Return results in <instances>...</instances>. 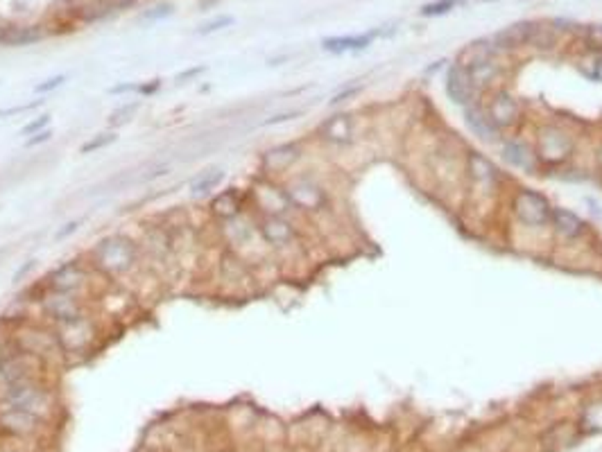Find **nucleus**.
Masks as SVG:
<instances>
[{"instance_id": "1", "label": "nucleus", "mask_w": 602, "mask_h": 452, "mask_svg": "<svg viewBox=\"0 0 602 452\" xmlns=\"http://www.w3.org/2000/svg\"><path fill=\"white\" fill-rule=\"evenodd\" d=\"M89 263L102 278L113 283L131 281V276L143 269V251L141 245L125 233H111L100 238L93 249L86 254Z\"/></svg>"}, {"instance_id": "2", "label": "nucleus", "mask_w": 602, "mask_h": 452, "mask_svg": "<svg viewBox=\"0 0 602 452\" xmlns=\"http://www.w3.org/2000/svg\"><path fill=\"white\" fill-rule=\"evenodd\" d=\"M0 405L16 407L48 421L55 409V391L45 376H27L0 389Z\"/></svg>"}, {"instance_id": "3", "label": "nucleus", "mask_w": 602, "mask_h": 452, "mask_svg": "<svg viewBox=\"0 0 602 452\" xmlns=\"http://www.w3.org/2000/svg\"><path fill=\"white\" fill-rule=\"evenodd\" d=\"M9 333V337L14 340V344L21 349L23 353L34 355L36 360H41L43 364H52L57 360H66V355L57 340L55 328L45 321H18L5 328Z\"/></svg>"}, {"instance_id": "4", "label": "nucleus", "mask_w": 602, "mask_h": 452, "mask_svg": "<svg viewBox=\"0 0 602 452\" xmlns=\"http://www.w3.org/2000/svg\"><path fill=\"white\" fill-rule=\"evenodd\" d=\"M52 328H55L57 340H59V346L66 355V360L89 358V355L95 353V349H98L100 342H102L100 323L91 312L78 316V319L55 323Z\"/></svg>"}, {"instance_id": "5", "label": "nucleus", "mask_w": 602, "mask_h": 452, "mask_svg": "<svg viewBox=\"0 0 602 452\" xmlns=\"http://www.w3.org/2000/svg\"><path fill=\"white\" fill-rule=\"evenodd\" d=\"M36 307H39V314L43 316L41 321L55 326V323L78 319V316L89 312V299H84V296H78V294L48 290L41 283V285H36Z\"/></svg>"}, {"instance_id": "6", "label": "nucleus", "mask_w": 602, "mask_h": 452, "mask_svg": "<svg viewBox=\"0 0 602 452\" xmlns=\"http://www.w3.org/2000/svg\"><path fill=\"white\" fill-rule=\"evenodd\" d=\"M93 276H98V272L84 261H69L59 267H55L48 272L43 285L48 290L55 292H66V294H78L89 299L91 285H93Z\"/></svg>"}, {"instance_id": "7", "label": "nucleus", "mask_w": 602, "mask_h": 452, "mask_svg": "<svg viewBox=\"0 0 602 452\" xmlns=\"http://www.w3.org/2000/svg\"><path fill=\"white\" fill-rule=\"evenodd\" d=\"M539 163L543 166H564L575 154V138L559 124H543L537 131V147H534Z\"/></svg>"}, {"instance_id": "8", "label": "nucleus", "mask_w": 602, "mask_h": 452, "mask_svg": "<svg viewBox=\"0 0 602 452\" xmlns=\"http://www.w3.org/2000/svg\"><path fill=\"white\" fill-rule=\"evenodd\" d=\"M217 290L227 294H243L252 285V265L241 254L231 249H222L215 263Z\"/></svg>"}, {"instance_id": "9", "label": "nucleus", "mask_w": 602, "mask_h": 452, "mask_svg": "<svg viewBox=\"0 0 602 452\" xmlns=\"http://www.w3.org/2000/svg\"><path fill=\"white\" fill-rule=\"evenodd\" d=\"M285 195L294 210L301 213H320L329 206V195L322 188L320 181H315L308 175H297L283 184Z\"/></svg>"}, {"instance_id": "10", "label": "nucleus", "mask_w": 602, "mask_h": 452, "mask_svg": "<svg viewBox=\"0 0 602 452\" xmlns=\"http://www.w3.org/2000/svg\"><path fill=\"white\" fill-rule=\"evenodd\" d=\"M552 208L555 206L550 204L548 197H543L541 192L530 190V188L516 190V195L512 197V213L523 226H532V228L548 226Z\"/></svg>"}, {"instance_id": "11", "label": "nucleus", "mask_w": 602, "mask_h": 452, "mask_svg": "<svg viewBox=\"0 0 602 452\" xmlns=\"http://www.w3.org/2000/svg\"><path fill=\"white\" fill-rule=\"evenodd\" d=\"M247 195H250V206L256 208V217H261V215H288V210H292L283 186L276 184L272 177L258 179L254 188L247 190Z\"/></svg>"}, {"instance_id": "12", "label": "nucleus", "mask_w": 602, "mask_h": 452, "mask_svg": "<svg viewBox=\"0 0 602 452\" xmlns=\"http://www.w3.org/2000/svg\"><path fill=\"white\" fill-rule=\"evenodd\" d=\"M258 235L272 249H288L297 242V228L285 215H261L256 217Z\"/></svg>"}, {"instance_id": "13", "label": "nucleus", "mask_w": 602, "mask_h": 452, "mask_svg": "<svg viewBox=\"0 0 602 452\" xmlns=\"http://www.w3.org/2000/svg\"><path fill=\"white\" fill-rule=\"evenodd\" d=\"M247 210H250V195L234 186L215 192L208 201V215L213 222H227V219H234Z\"/></svg>"}, {"instance_id": "14", "label": "nucleus", "mask_w": 602, "mask_h": 452, "mask_svg": "<svg viewBox=\"0 0 602 452\" xmlns=\"http://www.w3.org/2000/svg\"><path fill=\"white\" fill-rule=\"evenodd\" d=\"M487 115H489L492 124L499 131L505 129H512L514 124H519L521 120V102L516 100V95H512L510 91H496L492 95L489 104H487Z\"/></svg>"}, {"instance_id": "15", "label": "nucleus", "mask_w": 602, "mask_h": 452, "mask_svg": "<svg viewBox=\"0 0 602 452\" xmlns=\"http://www.w3.org/2000/svg\"><path fill=\"white\" fill-rule=\"evenodd\" d=\"M41 425H45V421L30 414V411L0 405V432L7 437H16V439L34 437L36 432L41 430Z\"/></svg>"}, {"instance_id": "16", "label": "nucleus", "mask_w": 602, "mask_h": 452, "mask_svg": "<svg viewBox=\"0 0 602 452\" xmlns=\"http://www.w3.org/2000/svg\"><path fill=\"white\" fill-rule=\"evenodd\" d=\"M353 133H356V122H353L351 113H336L327 118L317 129L320 140L333 147H344L353 143Z\"/></svg>"}, {"instance_id": "17", "label": "nucleus", "mask_w": 602, "mask_h": 452, "mask_svg": "<svg viewBox=\"0 0 602 452\" xmlns=\"http://www.w3.org/2000/svg\"><path fill=\"white\" fill-rule=\"evenodd\" d=\"M446 95L451 98V102L460 104V107H469L475 100V86L469 77V71L462 61L451 64V68L446 73Z\"/></svg>"}, {"instance_id": "18", "label": "nucleus", "mask_w": 602, "mask_h": 452, "mask_svg": "<svg viewBox=\"0 0 602 452\" xmlns=\"http://www.w3.org/2000/svg\"><path fill=\"white\" fill-rule=\"evenodd\" d=\"M299 159H301L299 143H281V145L270 147L263 154L261 170L265 177H274V175H281V172H288Z\"/></svg>"}, {"instance_id": "19", "label": "nucleus", "mask_w": 602, "mask_h": 452, "mask_svg": "<svg viewBox=\"0 0 602 452\" xmlns=\"http://www.w3.org/2000/svg\"><path fill=\"white\" fill-rule=\"evenodd\" d=\"M501 154H503V159L516 170L534 172V170H537V166H539V159H537V154H534V150L528 145V143H523L519 138H508V140H505L501 145Z\"/></svg>"}, {"instance_id": "20", "label": "nucleus", "mask_w": 602, "mask_h": 452, "mask_svg": "<svg viewBox=\"0 0 602 452\" xmlns=\"http://www.w3.org/2000/svg\"><path fill=\"white\" fill-rule=\"evenodd\" d=\"M378 36H385V30H369V32H362V34H353V36H331V38H324L322 48L333 52V54L356 52V50H365V48H369Z\"/></svg>"}, {"instance_id": "21", "label": "nucleus", "mask_w": 602, "mask_h": 452, "mask_svg": "<svg viewBox=\"0 0 602 452\" xmlns=\"http://www.w3.org/2000/svg\"><path fill=\"white\" fill-rule=\"evenodd\" d=\"M530 30H532V21H521V23H514L505 30L496 32L494 36H489L492 45L501 52H510L516 50V48H525L530 41Z\"/></svg>"}, {"instance_id": "22", "label": "nucleus", "mask_w": 602, "mask_h": 452, "mask_svg": "<svg viewBox=\"0 0 602 452\" xmlns=\"http://www.w3.org/2000/svg\"><path fill=\"white\" fill-rule=\"evenodd\" d=\"M466 172H469L473 184L485 188H494L501 181V170L480 152H469V156H466Z\"/></svg>"}, {"instance_id": "23", "label": "nucleus", "mask_w": 602, "mask_h": 452, "mask_svg": "<svg viewBox=\"0 0 602 452\" xmlns=\"http://www.w3.org/2000/svg\"><path fill=\"white\" fill-rule=\"evenodd\" d=\"M550 226L555 228L557 235H561L564 240H578L587 233L585 219L573 213V210H566V208H552Z\"/></svg>"}, {"instance_id": "24", "label": "nucleus", "mask_w": 602, "mask_h": 452, "mask_svg": "<svg viewBox=\"0 0 602 452\" xmlns=\"http://www.w3.org/2000/svg\"><path fill=\"white\" fill-rule=\"evenodd\" d=\"M464 122H466V127L471 129V133H475V136L482 140H494L499 136V129L492 124L489 115H487L482 107H475V104L464 107Z\"/></svg>"}, {"instance_id": "25", "label": "nucleus", "mask_w": 602, "mask_h": 452, "mask_svg": "<svg viewBox=\"0 0 602 452\" xmlns=\"http://www.w3.org/2000/svg\"><path fill=\"white\" fill-rule=\"evenodd\" d=\"M45 32L36 25H21V27H7L3 34V43L12 45V48H23V45H32L36 41H41Z\"/></svg>"}, {"instance_id": "26", "label": "nucleus", "mask_w": 602, "mask_h": 452, "mask_svg": "<svg viewBox=\"0 0 602 452\" xmlns=\"http://www.w3.org/2000/svg\"><path fill=\"white\" fill-rule=\"evenodd\" d=\"M224 181V172L220 168H211V170H204L202 175H197V179L190 184V192L195 197H204V195H211L215 192V188Z\"/></svg>"}, {"instance_id": "27", "label": "nucleus", "mask_w": 602, "mask_h": 452, "mask_svg": "<svg viewBox=\"0 0 602 452\" xmlns=\"http://www.w3.org/2000/svg\"><path fill=\"white\" fill-rule=\"evenodd\" d=\"M582 428L587 432H602V400L591 402L582 411Z\"/></svg>"}, {"instance_id": "28", "label": "nucleus", "mask_w": 602, "mask_h": 452, "mask_svg": "<svg viewBox=\"0 0 602 452\" xmlns=\"http://www.w3.org/2000/svg\"><path fill=\"white\" fill-rule=\"evenodd\" d=\"M466 0H435V3H428L419 9V14L426 16V18H433V16H444L448 12H453L460 5H464Z\"/></svg>"}, {"instance_id": "29", "label": "nucleus", "mask_w": 602, "mask_h": 452, "mask_svg": "<svg viewBox=\"0 0 602 452\" xmlns=\"http://www.w3.org/2000/svg\"><path fill=\"white\" fill-rule=\"evenodd\" d=\"M118 140V133H98V136H93L91 140H86L84 145L80 147V154H93V152H100L104 147L113 145V143Z\"/></svg>"}, {"instance_id": "30", "label": "nucleus", "mask_w": 602, "mask_h": 452, "mask_svg": "<svg viewBox=\"0 0 602 452\" xmlns=\"http://www.w3.org/2000/svg\"><path fill=\"white\" fill-rule=\"evenodd\" d=\"M136 111H138V102H127V104H122V107H118L116 111L111 113L109 124H111V127H120V124L129 122V120L134 118V113H136Z\"/></svg>"}, {"instance_id": "31", "label": "nucleus", "mask_w": 602, "mask_h": 452, "mask_svg": "<svg viewBox=\"0 0 602 452\" xmlns=\"http://www.w3.org/2000/svg\"><path fill=\"white\" fill-rule=\"evenodd\" d=\"M582 41H585L591 50L602 52V25H587L582 30Z\"/></svg>"}, {"instance_id": "32", "label": "nucleus", "mask_w": 602, "mask_h": 452, "mask_svg": "<svg viewBox=\"0 0 602 452\" xmlns=\"http://www.w3.org/2000/svg\"><path fill=\"white\" fill-rule=\"evenodd\" d=\"M48 124H50V113H41V115H36V118H32L30 122L23 124V127H21V136L30 138V136H34V133H39V131L48 129Z\"/></svg>"}, {"instance_id": "33", "label": "nucleus", "mask_w": 602, "mask_h": 452, "mask_svg": "<svg viewBox=\"0 0 602 452\" xmlns=\"http://www.w3.org/2000/svg\"><path fill=\"white\" fill-rule=\"evenodd\" d=\"M66 80H69V75H66V73L52 75V77H48L45 82L36 84V86H34V93H36V95H48V93L57 91V89H62V86L66 84Z\"/></svg>"}, {"instance_id": "34", "label": "nucleus", "mask_w": 602, "mask_h": 452, "mask_svg": "<svg viewBox=\"0 0 602 452\" xmlns=\"http://www.w3.org/2000/svg\"><path fill=\"white\" fill-rule=\"evenodd\" d=\"M172 12H175V7H172L170 3L157 5V7L148 9V12H143V21H150V23H155V21H161V18H168Z\"/></svg>"}, {"instance_id": "35", "label": "nucleus", "mask_w": 602, "mask_h": 452, "mask_svg": "<svg viewBox=\"0 0 602 452\" xmlns=\"http://www.w3.org/2000/svg\"><path fill=\"white\" fill-rule=\"evenodd\" d=\"M234 23V18L231 16H217L215 21H211V23H206V25H202L197 30V34H202V36H206V34H213V32H220V30H224V27H229Z\"/></svg>"}, {"instance_id": "36", "label": "nucleus", "mask_w": 602, "mask_h": 452, "mask_svg": "<svg viewBox=\"0 0 602 452\" xmlns=\"http://www.w3.org/2000/svg\"><path fill=\"white\" fill-rule=\"evenodd\" d=\"M48 140H52V129H50V127L43 129V131H39V133H34V136H30V138H25V147L43 145V143H48Z\"/></svg>"}, {"instance_id": "37", "label": "nucleus", "mask_w": 602, "mask_h": 452, "mask_svg": "<svg viewBox=\"0 0 602 452\" xmlns=\"http://www.w3.org/2000/svg\"><path fill=\"white\" fill-rule=\"evenodd\" d=\"M202 73H206V66H190V68L181 71V73L177 75V82H179V84L190 82V80H195V77H199Z\"/></svg>"}, {"instance_id": "38", "label": "nucleus", "mask_w": 602, "mask_h": 452, "mask_svg": "<svg viewBox=\"0 0 602 452\" xmlns=\"http://www.w3.org/2000/svg\"><path fill=\"white\" fill-rule=\"evenodd\" d=\"M301 111H288V113H279V115H272V118H267L263 124L265 127H272V124H281V122H288L292 118H297Z\"/></svg>"}, {"instance_id": "39", "label": "nucleus", "mask_w": 602, "mask_h": 452, "mask_svg": "<svg viewBox=\"0 0 602 452\" xmlns=\"http://www.w3.org/2000/svg\"><path fill=\"white\" fill-rule=\"evenodd\" d=\"M159 89H161V80H152V82H148V84H138L136 93L143 95V98H150V95H155Z\"/></svg>"}, {"instance_id": "40", "label": "nucleus", "mask_w": 602, "mask_h": 452, "mask_svg": "<svg viewBox=\"0 0 602 452\" xmlns=\"http://www.w3.org/2000/svg\"><path fill=\"white\" fill-rule=\"evenodd\" d=\"M80 224H82V219H73V222H69V224H64V228H59L57 231V240H64V238H69V235H73L75 231L80 228Z\"/></svg>"}, {"instance_id": "41", "label": "nucleus", "mask_w": 602, "mask_h": 452, "mask_svg": "<svg viewBox=\"0 0 602 452\" xmlns=\"http://www.w3.org/2000/svg\"><path fill=\"white\" fill-rule=\"evenodd\" d=\"M34 267H36V261H27V263H23L21 267H18V272H14V278H12V281H14V283H21V281H23V276L30 274Z\"/></svg>"}, {"instance_id": "42", "label": "nucleus", "mask_w": 602, "mask_h": 452, "mask_svg": "<svg viewBox=\"0 0 602 452\" xmlns=\"http://www.w3.org/2000/svg\"><path fill=\"white\" fill-rule=\"evenodd\" d=\"M138 84H118V86H111L109 93L111 95H122V93H136Z\"/></svg>"}, {"instance_id": "43", "label": "nucleus", "mask_w": 602, "mask_h": 452, "mask_svg": "<svg viewBox=\"0 0 602 452\" xmlns=\"http://www.w3.org/2000/svg\"><path fill=\"white\" fill-rule=\"evenodd\" d=\"M358 93V86H353V89H347V91H342V93H338L336 98L331 100V104H338V102H342V100H347V98H351V95H356Z\"/></svg>"}, {"instance_id": "44", "label": "nucleus", "mask_w": 602, "mask_h": 452, "mask_svg": "<svg viewBox=\"0 0 602 452\" xmlns=\"http://www.w3.org/2000/svg\"><path fill=\"white\" fill-rule=\"evenodd\" d=\"M213 3H217V0H202V3H199V12H208V7Z\"/></svg>"}, {"instance_id": "45", "label": "nucleus", "mask_w": 602, "mask_h": 452, "mask_svg": "<svg viewBox=\"0 0 602 452\" xmlns=\"http://www.w3.org/2000/svg\"><path fill=\"white\" fill-rule=\"evenodd\" d=\"M598 166H600V170H602V145H600V150H598Z\"/></svg>"}, {"instance_id": "46", "label": "nucleus", "mask_w": 602, "mask_h": 452, "mask_svg": "<svg viewBox=\"0 0 602 452\" xmlns=\"http://www.w3.org/2000/svg\"><path fill=\"white\" fill-rule=\"evenodd\" d=\"M118 3H120V5H131L134 0H118Z\"/></svg>"}]
</instances>
